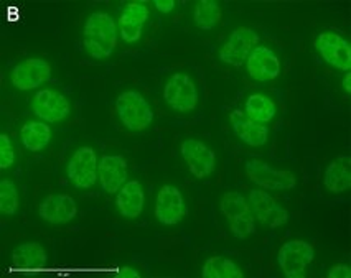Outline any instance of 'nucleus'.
<instances>
[{"label":"nucleus","instance_id":"f257e3e1","mask_svg":"<svg viewBox=\"0 0 351 278\" xmlns=\"http://www.w3.org/2000/svg\"><path fill=\"white\" fill-rule=\"evenodd\" d=\"M83 45L88 55L95 60H104L112 55L117 45V25L106 12H95L86 20Z\"/></svg>","mask_w":351,"mask_h":278},{"label":"nucleus","instance_id":"f03ea898","mask_svg":"<svg viewBox=\"0 0 351 278\" xmlns=\"http://www.w3.org/2000/svg\"><path fill=\"white\" fill-rule=\"evenodd\" d=\"M219 207L224 218L230 223L231 234L236 239H247L256 232V218L252 214L251 204H247L246 198L238 191H228L223 194Z\"/></svg>","mask_w":351,"mask_h":278},{"label":"nucleus","instance_id":"7ed1b4c3","mask_svg":"<svg viewBox=\"0 0 351 278\" xmlns=\"http://www.w3.org/2000/svg\"><path fill=\"white\" fill-rule=\"evenodd\" d=\"M122 125L130 132H142L154 122V110L138 91H124L116 101Z\"/></svg>","mask_w":351,"mask_h":278},{"label":"nucleus","instance_id":"20e7f679","mask_svg":"<svg viewBox=\"0 0 351 278\" xmlns=\"http://www.w3.org/2000/svg\"><path fill=\"white\" fill-rule=\"evenodd\" d=\"M163 99L177 112H191L198 104V89L185 73H175L163 86Z\"/></svg>","mask_w":351,"mask_h":278},{"label":"nucleus","instance_id":"39448f33","mask_svg":"<svg viewBox=\"0 0 351 278\" xmlns=\"http://www.w3.org/2000/svg\"><path fill=\"white\" fill-rule=\"evenodd\" d=\"M315 252L307 240L293 239L285 242L277 253V262L287 278L305 277L307 267L313 262Z\"/></svg>","mask_w":351,"mask_h":278},{"label":"nucleus","instance_id":"423d86ee","mask_svg":"<svg viewBox=\"0 0 351 278\" xmlns=\"http://www.w3.org/2000/svg\"><path fill=\"white\" fill-rule=\"evenodd\" d=\"M246 175L252 183L259 185L264 190L282 191L292 190L297 185V178L292 171L277 170L269 163L263 160H247L246 162Z\"/></svg>","mask_w":351,"mask_h":278},{"label":"nucleus","instance_id":"0eeeda50","mask_svg":"<svg viewBox=\"0 0 351 278\" xmlns=\"http://www.w3.org/2000/svg\"><path fill=\"white\" fill-rule=\"evenodd\" d=\"M97 166L99 163H97L95 150L91 147H81L68 162L66 175L69 183L77 190H89L91 186H95L96 179L99 177Z\"/></svg>","mask_w":351,"mask_h":278},{"label":"nucleus","instance_id":"6e6552de","mask_svg":"<svg viewBox=\"0 0 351 278\" xmlns=\"http://www.w3.org/2000/svg\"><path fill=\"white\" fill-rule=\"evenodd\" d=\"M317 51L326 63L340 71L348 73L351 69V45L348 40L333 31H320L313 40Z\"/></svg>","mask_w":351,"mask_h":278},{"label":"nucleus","instance_id":"1a4fd4ad","mask_svg":"<svg viewBox=\"0 0 351 278\" xmlns=\"http://www.w3.org/2000/svg\"><path fill=\"white\" fill-rule=\"evenodd\" d=\"M32 110L47 124L64 121L71 114L68 97L55 89H40L32 99Z\"/></svg>","mask_w":351,"mask_h":278},{"label":"nucleus","instance_id":"9d476101","mask_svg":"<svg viewBox=\"0 0 351 278\" xmlns=\"http://www.w3.org/2000/svg\"><path fill=\"white\" fill-rule=\"evenodd\" d=\"M257 43H259V35L252 28H236L219 50V60L234 68H241L247 60L249 53L257 47Z\"/></svg>","mask_w":351,"mask_h":278},{"label":"nucleus","instance_id":"9b49d317","mask_svg":"<svg viewBox=\"0 0 351 278\" xmlns=\"http://www.w3.org/2000/svg\"><path fill=\"white\" fill-rule=\"evenodd\" d=\"M186 212L189 210H186L180 190L170 185L162 186L155 201V218L158 219V223L163 226H175L182 219H185Z\"/></svg>","mask_w":351,"mask_h":278},{"label":"nucleus","instance_id":"f8f14e48","mask_svg":"<svg viewBox=\"0 0 351 278\" xmlns=\"http://www.w3.org/2000/svg\"><path fill=\"white\" fill-rule=\"evenodd\" d=\"M180 152L193 177L203 179L216 170V153L202 140L189 138L182 144Z\"/></svg>","mask_w":351,"mask_h":278},{"label":"nucleus","instance_id":"ddd939ff","mask_svg":"<svg viewBox=\"0 0 351 278\" xmlns=\"http://www.w3.org/2000/svg\"><path fill=\"white\" fill-rule=\"evenodd\" d=\"M51 66L42 58H28L12 69L10 81L20 91H32L50 79Z\"/></svg>","mask_w":351,"mask_h":278},{"label":"nucleus","instance_id":"4468645a","mask_svg":"<svg viewBox=\"0 0 351 278\" xmlns=\"http://www.w3.org/2000/svg\"><path fill=\"white\" fill-rule=\"evenodd\" d=\"M249 203H251L254 218L264 226L276 229L284 226L289 220V212L285 207L280 206L279 203L272 198L271 194L263 190H252L249 193Z\"/></svg>","mask_w":351,"mask_h":278},{"label":"nucleus","instance_id":"2eb2a0df","mask_svg":"<svg viewBox=\"0 0 351 278\" xmlns=\"http://www.w3.org/2000/svg\"><path fill=\"white\" fill-rule=\"evenodd\" d=\"M246 68L249 76L259 83H269L274 81L280 75V60L271 48L257 47L249 53L246 60Z\"/></svg>","mask_w":351,"mask_h":278},{"label":"nucleus","instance_id":"dca6fc26","mask_svg":"<svg viewBox=\"0 0 351 278\" xmlns=\"http://www.w3.org/2000/svg\"><path fill=\"white\" fill-rule=\"evenodd\" d=\"M97 175L104 193H117L128 183V162L122 155H103L97 166Z\"/></svg>","mask_w":351,"mask_h":278},{"label":"nucleus","instance_id":"f3484780","mask_svg":"<svg viewBox=\"0 0 351 278\" xmlns=\"http://www.w3.org/2000/svg\"><path fill=\"white\" fill-rule=\"evenodd\" d=\"M76 212V201L69 194H48L38 206L40 218L55 226L73 220Z\"/></svg>","mask_w":351,"mask_h":278},{"label":"nucleus","instance_id":"a211bd4d","mask_svg":"<svg viewBox=\"0 0 351 278\" xmlns=\"http://www.w3.org/2000/svg\"><path fill=\"white\" fill-rule=\"evenodd\" d=\"M230 121L232 130L238 135L239 140L249 147H263L269 138V127L257 124V122L249 118L243 110L234 109L230 114Z\"/></svg>","mask_w":351,"mask_h":278},{"label":"nucleus","instance_id":"6ab92c4d","mask_svg":"<svg viewBox=\"0 0 351 278\" xmlns=\"http://www.w3.org/2000/svg\"><path fill=\"white\" fill-rule=\"evenodd\" d=\"M149 20V9L142 2H129L119 17V34L125 43H136Z\"/></svg>","mask_w":351,"mask_h":278},{"label":"nucleus","instance_id":"aec40b11","mask_svg":"<svg viewBox=\"0 0 351 278\" xmlns=\"http://www.w3.org/2000/svg\"><path fill=\"white\" fill-rule=\"evenodd\" d=\"M144 190H142V185L136 179L125 183L116 198L117 210L128 219H137L142 214V210H144Z\"/></svg>","mask_w":351,"mask_h":278},{"label":"nucleus","instance_id":"412c9836","mask_svg":"<svg viewBox=\"0 0 351 278\" xmlns=\"http://www.w3.org/2000/svg\"><path fill=\"white\" fill-rule=\"evenodd\" d=\"M324 185L332 193H345L351 188V158L348 155H338L326 166Z\"/></svg>","mask_w":351,"mask_h":278},{"label":"nucleus","instance_id":"4be33fe9","mask_svg":"<svg viewBox=\"0 0 351 278\" xmlns=\"http://www.w3.org/2000/svg\"><path fill=\"white\" fill-rule=\"evenodd\" d=\"M48 260V253L36 242L20 244L12 252V265L17 270H32V273H38Z\"/></svg>","mask_w":351,"mask_h":278},{"label":"nucleus","instance_id":"5701e85b","mask_svg":"<svg viewBox=\"0 0 351 278\" xmlns=\"http://www.w3.org/2000/svg\"><path fill=\"white\" fill-rule=\"evenodd\" d=\"M22 144L30 152H42L51 140V129L43 121H30L20 130Z\"/></svg>","mask_w":351,"mask_h":278},{"label":"nucleus","instance_id":"b1692460","mask_svg":"<svg viewBox=\"0 0 351 278\" xmlns=\"http://www.w3.org/2000/svg\"><path fill=\"white\" fill-rule=\"evenodd\" d=\"M244 114H246L249 118L257 122V124H269L277 114L276 102L272 101L271 97H267L266 94H251L246 99Z\"/></svg>","mask_w":351,"mask_h":278},{"label":"nucleus","instance_id":"393cba45","mask_svg":"<svg viewBox=\"0 0 351 278\" xmlns=\"http://www.w3.org/2000/svg\"><path fill=\"white\" fill-rule=\"evenodd\" d=\"M223 12L216 0H199L195 7L193 20L202 30H213L221 23Z\"/></svg>","mask_w":351,"mask_h":278},{"label":"nucleus","instance_id":"a878e982","mask_svg":"<svg viewBox=\"0 0 351 278\" xmlns=\"http://www.w3.org/2000/svg\"><path fill=\"white\" fill-rule=\"evenodd\" d=\"M203 278H243L241 270L234 262L224 257H210L202 268Z\"/></svg>","mask_w":351,"mask_h":278},{"label":"nucleus","instance_id":"bb28decb","mask_svg":"<svg viewBox=\"0 0 351 278\" xmlns=\"http://www.w3.org/2000/svg\"><path fill=\"white\" fill-rule=\"evenodd\" d=\"M20 196L15 183L3 178L0 181V212L2 216H14L19 211Z\"/></svg>","mask_w":351,"mask_h":278},{"label":"nucleus","instance_id":"cd10ccee","mask_svg":"<svg viewBox=\"0 0 351 278\" xmlns=\"http://www.w3.org/2000/svg\"><path fill=\"white\" fill-rule=\"evenodd\" d=\"M15 162V150L12 145L10 137L7 134L0 135V168L7 170L14 165Z\"/></svg>","mask_w":351,"mask_h":278},{"label":"nucleus","instance_id":"c85d7f7f","mask_svg":"<svg viewBox=\"0 0 351 278\" xmlns=\"http://www.w3.org/2000/svg\"><path fill=\"white\" fill-rule=\"evenodd\" d=\"M328 277L330 278H350L351 277L350 265H345V264L335 265V267L330 268Z\"/></svg>","mask_w":351,"mask_h":278},{"label":"nucleus","instance_id":"c756f323","mask_svg":"<svg viewBox=\"0 0 351 278\" xmlns=\"http://www.w3.org/2000/svg\"><path fill=\"white\" fill-rule=\"evenodd\" d=\"M155 9L158 12H162V14H169L175 9V2L173 0H155L154 2Z\"/></svg>","mask_w":351,"mask_h":278},{"label":"nucleus","instance_id":"7c9ffc66","mask_svg":"<svg viewBox=\"0 0 351 278\" xmlns=\"http://www.w3.org/2000/svg\"><path fill=\"white\" fill-rule=\"evenodd\" d=\"M114 277L116 278H138L141 277V273H138L137 270L132 267H121L116 273H114Z\"/></svg>","mask_w":351,"mask_h":278},{"label":"nucleus","instance_id":"2f4dec72","mask_svg":"<svg viewBox=\"0 0 351 278\" xmlns=\"http://www.w3.org/2000/svg\"><path fill=\"white\" fill-rule=\"evenodd\" d=\"M341 88H343V92L346 94V96H351V73H345V76H343L341 79Z\"/></svg>","mask_w":351,"mask_h":278}]
</instances>
